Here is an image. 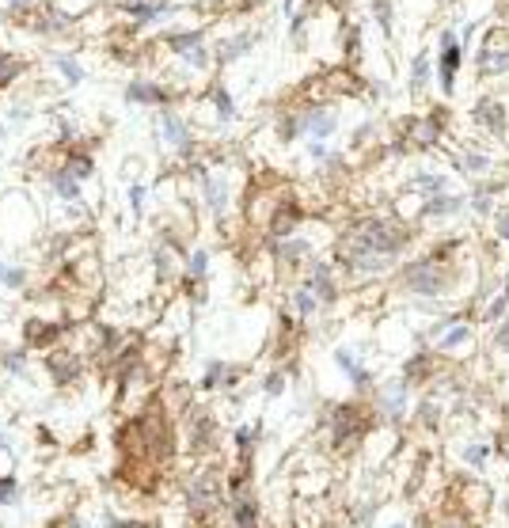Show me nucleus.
<instances>
[{"label":"nucleus","mask_w":509,"mask_h":528,"mask_svg":"<svg viewBox=\"0 0 509 528\" xmlns=\"http://www.w3.org/2000/svg\"><path fill=\"white\" fill-rule=\"evenodd\" d=\"M46 182H49V190H54L61 201H80V187H84V182H76L65 168H49Z\"/></svg>","instance_id":"28"},{"label":"nucleus","mask_w":509,"mask_h":528,"mask_svg":"<svg viewBox=\"0 0 509 528\" xmlns=\"http://www.w3.org/2000/svg\"><path fill=\"white\" fill-rule=\"evenodd\" d=\"M460 209H464V198L460 194H433L422 206V217H456Z\"/></svg>","instance_id":"31"},{"label":"nucleus","mask_w":509,"mask_h":528,"mask_svg":"<svg viewBox=\"0 0 509 528\" xmlns=\"http://www.w3.org/2000/svg\"><path fill=\"white\" fill-rule=\"evenodd\" d=\"M281 8H285V16H293V8H297V0H281Z\"/></svg>","instance_id":"56"},{"label":"nucleus","mask_w":509,"mask_h":528,"mask_svg":"<svg viewBox=\"0 0 509 528\" xmlns=\"http://www.w3.org/2000/svg\"><path fill=\"white\" fill-rule=\"evenodd\" d=\"M182 502H187V517L201 528H209L221 513H228V486L221 471H198L190 475L187 486H182Z\"/></svg>","instance_id":"2"},{"label":"nucleus","mask_w":509,"mask_h":528,"mask_svg":"<svg viewBox=\"0 0 509 528\" xmlns=\"http://www.w3.org/2000/svg\"><path fill=\"white\" fill-rule=\"evenodd\" d=\"M437 137H441V110H433V115H426V118H414V126H411V141H414V145H419V148H433Z\"/></svg>","instance_id":"26"},{"label":"nucleus","mask_w":509,"mask_h":528,"mask_svg":"<svg viewBox=\"0 0 509 528\" xmlns=\"http://www.w3.org/2000/svg\"><path fill=\"white\" fill-rule=\"evenodd\" d=\"M46 528H84V521H80L76 513H61V517H54Z\"/></svg>","instance_id":"49"},{"label":"nucleus","mask_w":509,"mask_h":528,"mask_svg":"<svg viewBox=\"0 0 509 528\" xmlns=\"http://www.w3.org/2000/svg\"><path fill=\"white\" fill-rule=\"evenodd\" d=\"M323 426H327V438L331 449L339 456H350L361 449L365 433L373 430V411L358 399H346V403H331L327 414H323Z\"/></svg>","instance_id":"3"},{"label":"nucleus","mask_w":509,"mask_h":528,"mask_svg":"<svg viewBox=\"0 0 509 528\" xmlns=\"http://www.w3.org/2000/svg\"><path fill=\"white\" fill-rule=\"evenodd\" d=\"M494 342H498L502 350H509V319L502 323V327H498V339H494Z\"/></svg>","instance_id":"54"},{"label":"nucleus","mask_w":509,"mask_h":528,"mask_svg":"<svg viewBox=\"0 0 509 528\" xmlns=\"http://www.w3.org/2000/svg\"><path fill=\"white\" fill-rule=\"evenodd\" d=\"M392 528H406V524H392Z\"/></svg>","instance_id":"59"},{"label":"nucleus","mask_w":509,"mask_h":528,"mask_svg":"<svg viewBox=\"0 0 509 528\" xmlns=\"http://www.w3.org/2000/svg\"><path fill=\"white\" fill-rule=\"evenodd\" d=\"M240 365H228V361H221V358H213L206 365V372H201V384L198 388L201 392H221V388H232V384L240 380Z\"/></svg>","instance_id":"19"},{"label":"nucleus","mask_w":509,"mask_h":528,"mask_svg":"<svg viewBox=\"0 0 509 528\" xmlns=\"http://www.w3.org/2000/svg\"><path fill=\"white\" fill-rule=\"evenodd\" d=\"M270 251H274V259H278L281 266H300V262L312 255V243L304 236H285V240H274Z\"/></svg>","instance_id":"21"},{"label":"nucleus","mask_w":509,"mask_h":528,"mask_svg":"<svg viewBox=\"0 0 509 528\" xmlns=\"http://www.w3.org/2000/svg\"><path fill=\"white\" fill-rule=\"evenodd\" d=\"M278 137L285 141V145H293V141L300 137V110H285V115H278Z\"/></svg>","instance_id":"38"},{"label":"nucleus","mask_w":509,"mask_h":528,"mask_svg":"<svg viewBox=\"0 0 509 528\" xmlns=\"http://www.w3.org/2000/svg\"><path fill=\"white\" fill-rule=\"evenodd\" d=\"M293 312H297V319L304 323L308 316H315V312H320V300H315V293L312 289H293Z\"/></svg>","instance_id":"37"},{"label":"nucleus","mask_w":509,"mask_h":528,"mask_svg":"<svg viewBox=\"0 0 509 528\" xmlns=\"http://www.w3.org/2000/svg\"><path fill=\"white\" fill-rule=\"evenodd\" d=\"M255 42H259V30H240V35H232V38H225V42L217 46L213 61H217V65H232V61H240L243 54H251Z\"/></svg>","instance_id":"22"},{"label":"nucleus","mask_w":509,"mask_h":528,"mask_svg":"<svg viewBox=\"0 0 509 528\" xmlns=\"http://www.w3.org/2000/svg\"><path fill=\"white\" fill-rule=\"evenodd\" d=\"M42 365H46L49 380H54V388H73V384H80L84 372H88V358L76 353V350H69V346H54L42 358Z\"/></svg>","instance_id":"5"},{"label":"nucleus","mask_w":509,"mask_h":528,"mask_svg":"<svg viewBox=\"0 0 509 528\" xmlns=\"http://www.w3.org/2000/svg\"><path fill=\"white\" fill-rule=\"evenodd\" d=\"M430 73H433V65H430V54H414V61H411V88L419 91V88H426L430 84Z\"/></svg>","instance_id":"39"},{"label":"nucleus","mask_w":509,"mask_h":528,"mask_svg":"<svg viewBox=\"0 0 509 528\" xmlns=\"http://www.w3.org/2000/svg\"><path fill=\"white\" fill-rule=\"evenodd\" d=\"M308 156H312V160H320V164H323V160H327V156H331V148H327V141H308Z\"/></svg>","instance_id":"51"},{"label":"nucleus","mask_w":509,"mask_h":528,"mask_svg":"<svg viewBox=\"0 0 509 528\" xmlns=\"http://www.w3.org/2000/svg\"><path fill=\"white\" fill-rule=\"evenodd\" d=\"M179 262H187L179 255L175 247H171V243H164L160 240L156 247H152V266H156V281H171L179 274Z\"/></svg>","instance_id":"24"},{"label":"nucleus","mask_w":509,"mask_h":528,"mask_svg":"<svg viewBox=\"0 0 509 528\" xmlns=\"http://www.w3.org/2000/svg\"><path fill=\"white\" fill-rule=\"evenodd\" d=\"M4 134H8V122H4V118H0V141H4Z\"/></svg>","instance_id":"57"},{"label":"nucleus","mask_w":509,"mask_h":528,"mask_svg":"<svg viewBox=\"0 0 509 528\" xmlns=\"http://www.w3.org/2000/svg\"><path fill=\"white\" fill-rule=\"evenodd\" d=\"M0 369L16 380H27L30 377V350L19 346V350H0Z\"/></svg>","instance_id":"29"},{"label":"nucleus","mask_w":509,"mask_h":528,"mask_svg":"<svg viewBox=\"0 0 509 528\" xmlns=\"http://www.w3.org/2000/svg\"><path fill=\"white\" fill-rule=\"evenodd\" d=\"M300 221H304V209L297 206V201H293V198L278 201V206H274V213H270V221H267V236H270V243L293 236Z\"/></svg>","instance_id":"16"},{"label":"nucleus","mask_w":509,"mask_h":528,"mask_svg":"<svg viewBox=\"0 0 509 528\" xmlns=\"http://www.w3.org/2000/svg\"><path fill=\"white\" fill-rule=\"evenodd\" d=\"M445 182L449 175H437V171H422V175H414V190H422V194H445Z\"/></svg>","instance_id":"40"},{"label":"nucleus","mask_w":509,"mask_h":528,"mask_svg":"<svg viewBox=\"0 0 509 528\" xmlns=\"http://www.w3.org/2000/svg\"><path fill=\"white\" fill-rule=\"evenodd\" d=\"M460 164H464L467 175H486V171H491V160H486L483 152H464Z\"/></svg>","instance_id":"42"},{"label":"nucleus","mask_w":509,"mask_h":528,"mask_svg":"<svg viewBox=\"0 0 509 528\" xmlns=\"http://www.w3.org/2000/svg\"><path fill=\"white\" fill-rule=\"evenodd\" d=\"M118 8L129 19H137V27H148V23H156V19H164L175 4H171V0H164V4H148V0H118Z\"/></svg>","instance_id":"23"},{"label":"nucleus","mask_w":509,"mask_h":528,"mask_svg":"<svg viewBox=\"0 0 509 528\" xmlns=\"http://www.w3.org/2000/svg\"><path fill=\"white\" fill-rule=\"evenodd\" d=\"M472 122H475L479 129H486V134L502 137V134H505V126H509L505 103H498V99H491V95L475 99V107H472Z\"/></svg>","instance_id":"18"},{"label":"nucleus","mask_w":509,"mask_h":528,"mask_svg":"<svg viewBox=\"0 0 509 528\" xmlns=\"http://www.w3.org/2000/svg\"><path fill=\"white\" fill-rule=\"evenodd\" d=\"M160 137H164V145L171 152H179L182 160L194 156V134H190V126L182 122V115H175L171 107L160 110Z\"/></svg>","instance_id":"10"},{"label":"nucleus","mask_w":509,"mask_h":528,"mask_svg":"<svg viewBox=\"0 0 509 528\" xmlns=\"http://www.w3.org/2000/svg\"><path fill=\"white\" fill-rule=\"evenodd\" d=\"M30 115H27V110L23 107H16V110H8V122H12V126H23V122H27Z\"/></svg>","instance_id":"53"},{"label":"nucleus","mask_w":509,"mask_h":528,"mask_svg":"<svg viewBox=\"0 0 509 528\" xmlns=\"http://www.w3.org/2000/svg\"><path fill=\"white\" fill-rule=\"evenodd\" d=\"M19 502V479L16 475H0V505H16Z\"/></svg>","instance_id":"44"},{"label":"nucleus","mask_w":509,"mask_h":528,"mask_svg":"<svg viewBox=\"0 0 509 528\" xmlns=\"http://www.w3.org/2000/svg\"><path fill=\"white\" fill-rule=\"evenodd\" d=\"M145 198H148V190L141 187V182H134V187H129V209H134V217L145 213Z\"/></svg>","instance_id":"47"},{"label":"nucleus","mask_w":509,"mask_h":528,"mask_svg":"<svg viewBox=\"0 0 509 528\" xmlns=\"http://www.w3.org/2000/svg\"><path fill=\"white\" fill-rule=\"evenodd\" d=\"M467 339H472V327L456 319L452 331H441V334H437V350H441V353H445V350H456V346H464Z\"/></svg>","instance_id":"36"},{"label":"nucleus","mask_w":509,"mask_h":528,"mask_svg":"<svg viewBox=\"0 0 509 528\" xmlns=\"http://www.w3.org/2000/svg\"><path fill=\"white\" fill-rule=\"evenodd\" d=\"M475 61H479V73H483V76L509 73V49H483Z\"/></svg>","instance_id":"34"},{"label":"nucleus","mask_w":509,"mask_h":528,"mask_svg":"<svg viewBox=\"0 0 509 528\" xmlns=\"http://www.w3.org/2000/svg\"><path fill=\"white\" fill-rule=\"evenodd\" d=\"M334 365H339V369L346 372V380H350L358 392H369V388H373V372L365 369V365H361V358H358L353 350L339 346V350H334Z\"/></svg>","instance_id":"20"},{"label":"nucleus","mask_w":509,"mask_h":528,"mask_svg":"<svg viewBox=\"0 0 509 528\" xmlns=\"http://www.w3.org/2000/svg\"><path fill=\"white\" fill-rule=\"evenodd\" d=\"M201 42H206V30H201V27H190V30H171V35H164V46H168L175 57H187L190 49H198Z\"/></svg>","instance_id":"27"},{"label":"nucleus","mask_w":509,"mask_h":528,"mask_svg":"<svg viewBox=\"0 0 509 528\" xmlns=\"http://www.w3.org/2000/svg\"><path fill=\"white\" fill-rule=\"evenodd\" d=\"M209 103H213V110H217L221 122H232V118H236V99L228 95L225 84H209Z\"/></svg>","instance_id":"33"},{"label":"nucleus","mask_w":509,"mask_h":528,"mask_svg":"<svg viewBox=\"0 0 509 528\" xmlns=\"http://www.w3.org/2000/svg\"><path fill=\"white\" fill-rule=\"evenodd\" d=\"M304 23H308V12H293L289 16V35L300 42V35H304Z\"/></svg>","instance_id":"50"},{"label":"nucleus","mask_w":509,"mask_h":528,"mask_svg":"<svg viewBox=\"0 0 509 528\" xmlns=\"http://www.w3.org/2000/svg\"><path fill=\"white\" fill-rule=\"evenodd\" d=\"M406 399H411V384L406 380H392L376 392V414L384 422H403L406 418Z\"/></svg>","instance_id":"13"},{"label":"nucleus","mask_w":509,"mask_h":528,"mask_svg":"<svg viewBox=\"0 0 509 528\" xmlns=\"http://www.w3.org/2000/svg\"><path fill=\"white\" fill-rule=\"evenodd\" d=\"M30 69V61L23 54H16V49H0V91L12 88L16 80H23Z\"/></svg>","instance_id":"25"},{"label":"nucleus","mask_w":509,"mask_h":528,"mask_svg":"<svg viewBox=\"0 0 509 528\" xmlns=\"http://www.w3.org/2000/svg\"><path fill=\"white\" fill-rule=\"evenodd\" d=\"M0 286H4V289H12V293L27 289V286H30L27 266H12V262H4V259H0Z\"/></svg>","instance_id":"35"},{"label":"nucleus","mask_w":509,"mask_h":528,"mask_svg":"<svg viewBox=\"0 0 509 528\" xmlns=\"http://www.w3.org/2000/svg\"><path fill=\"white\" fill-rule=\"evenodd\" d=\"M411 247V228L392 217H358L334 243V259L353 278L384 274L403 251Z\"/></svg>","instance_id":"1"},{"label":"nucleus","mask_w":509,"mask_h":528,"mask_svg":"<svg viewBox=\"0 0 509 528\" xmlns=\"http://www.w3.org/2000/svg\"><path fill=\"white\" fill-rule=\"evenodd\" d=\"M498 236L509 240V206H505L502 213H498Z\"/></svg>","instance_id":"52"},{"label":"nucleus","mask_w":509,"mask_h":528,"mask_svg":"<svg viewBox=\"0 0 509 528\" xmlns=\"http://www.w3.org/2000/svg\"><path fill=\"white\" fill-rule=\"evenodd\" d=\"M65 334H69V323L30 316V319L23 323V346H27V350H38V353H49L54 346H61V342H65Z\"/></svg>","instance_id":"8"},{"label":"nucleus","mask_w":509,"mask_h":528,"mask_svg":"<svg viewBox=\"0 0 509 528\" xmlns=\"http://www.w3.org/2000/svg\"><path fill=\"white\" fill-rule=\"evenodd\" d=\"M23 27L35 30L38 38H61V35H69V30H73V16H69V12H57L49 0H42V4H38L35 12L23 19Z\"/></svg>","instance_id":"9"},{"label":"nucleus","mask_w":509,"mask_h":528,"mask_svg":"<svg viewBox=\"0 0 509 528\" xmlns=\"http://www.w3.org/2000/svg\"><path fill=\"white\" fill-rule=\"evenodd\" d=\"M0 452H12V438L8 433H0Z\"/></svg>","instance_id":"55"},{"label":"nucleus","mask_w":509,"mask_h":528,"mask_svg":"<svg viewBox=\"0 0 509 528\" xmlns=\"http://www.w3.org/2000/svg\"><path fill=\"white\" fill-rule=\"evenodd\" d=\"M182 433H187V449L194 456H209L217 452V418L209 411H198V407H187V418H182Z\"/></svg>","instance_id":"6"},{"label":"nucleus","mask_w":509,"mask_h":528,"mask_svg":"<svg viewBox=\"0 0 509 528\" xmlns=\"http://www.w3.org/2000/svg\"><path fill=\"white\" fill-rule=\"evenodd\" d=\"M334 129H339V115H334V107L312 103V107L300 110V137H308V141H327Z\"/></svg>","instance_id":"12"},{"label":"nucleus","mask_w":509,"mask_h":528,"mask_svg":"<svg viewBox=\"0 0 509 528\" xmlns=\"http://www.w3.org/2000/svg\"><path fill=\"white\" fill-rule=\"evenodd\" d=\"M433 369H437V361H433V353H414L411 361L403 365V380L406 384H422V380H430L433 377Z\"/></svg>","instance_id":"30"},{"label":"nucleus","mask_w":509,"mask_h":528,"mask_svg":"<svg viewBox=\"0 0 509 528\" xmlns=\"http://www.w3.org/2000/svg\"><path fill=\"white\" fill-rule=\"evenodd\" d=\"M304 289L315 293L320 308H331V304L339 300V286H334V266L331 262H312L308 274H304Z\"/></svg>","instance_id":"14"},{"label":"nucleus","mask_w":509,"mask_h":528,"mask_svg":"<svg viewBox=\"0 0 509 528\" xmlns=\"http://www.w3.org/2000/svg\"><path fill=\"white\" fill-rule=\"evenodd\" d=\"M148 4H164V0H148Z\"/></svg>","instance_id":"58"},{"label":"nucleus","mask_w":509,"mask_h":528,"mask_svg":"<svg viewBox=\"0 0 509 528\" xmlns=\"http://www.w3.org/2000/svg\"><path fill=\"white\" fill-rule=\"evenodd\" d=\"M198 187H201V201H206V209L213 213V221H225V213H228V182H225V175H213V171L198 168Z\"/></svg>","instance_id":"15"},{"label":"nucleus","mask_w":509,"mask_h":528,"mask_svg":"<svg viewBox=\"0 0 509 528\" xmlns=\"http://www.w3.org/2000/svg\"><path fill=\"white\" fill-rule=\"evenodd\" d=\"M472 206H475V213H491L494 209V187H479V190H475Z\"/></svg>","instance_id":"46"},{"label":"nucleus","mask_w":509,"mask_h":528,"mask_svg":"<svg viewBox=\"0 0 509 528\" xmlns=\"http://www.w3.org/2000/svg\"><path fill=\"white\" fill-rule=\"evenodd\" d=\"M449 262H445V255L437 251V255L430 259H419L411 262V266L403 270V286L414 293V297H441L445 289H449Z\"/></svg>","instance_id":"4"},{"label":"nucleus","mask_w":509,"mask_h":528,"mask_svg":"<svg viewBox=\"0 0 509 528\" xmlns=\"http://www.w3.org/2000/svg\"><path fill=\"white\" fill-rule=\"evenodd\" d=\"M103 528H160V521H145V517H118V513H103Z\"/></svg>","instance_id":"41"},{"label":"nucleus","mask_w":509,"mask_h":528,"mask_svg":"<svg viewBox=\"0 0 509 528\" xmlns=\"http://www.w3.org/2000/svg\"><path fill=\"white\" fill-rule=\"evenodd\" d=\"M460 65H464V46H460V38H456V30L445 27L441 35H437V80H441L445 95L456 91V73H460Z\"/></svg>","instance_id":"7"},{"label":"nucleus","mask_w":509,"mask_h":528,"mask_svg":"<svg viewBox=\"0 0 509 528\" xmlns=\"http://www.w3.org/2000/svg\"><path fill=\"white\" fill-rule=\"evenodd\" d=\"M464 460L475 464V468H483V464H486V445H467V449H464Z\"/></svg>","instance_id":"48"},{"label":"nucleus","mask_w":509,"mask_h":528,"mask_svg":"<svg viewBox=\"0 0 509 528\" xmlns=\"http://www.w3.org/2000/svg\"><path fill=\"white\" fill-rule=\"evenodd\" d=\"M289 372H293L289 365H281V369H274L270 377L262 380V392H267V395H281V392H285V380H289Z\"/></svg>","instance_id":"43"},{"label":"nucleus","mask_w":509,"mask_h":528,"mask_svg":"<svg viewBox=\"0 0 509 528\" xmlns=\"http://www.w3.org/2000/svg\"><path fill=\"white\" fill-rule=\"evenodd\" d=\"M228 521H232V528H262V510L255 502L251 486L228 494Z\"/></svg>","instance_id":"17"},{"label":"nucleus","mask_w":509,"mask_h":528,"mask_svg":"<svg viewBox=\"0 0 509 528\" xmlns=\"http://www.w3.org/2000/svg\"><path fill=\"white\" fill-rule=\"evenodd\" d=\"M373 4V16H376V23H380L384 35H392V0H369Z\"/></svg>","instance_id":"45"},{"label":"nucleus","mask_w":509,"mask_h":528,"mask_svg":"<svg viewBox=\"0 0 509 528\" xmlns=\"http://www.w3.org/2000/svg\"><path fill=\"white\" fill-rule=\"evenodd\" d=\"M122 99L126 103H134V107H156V110H164L175 103V91L164 88L160 80H129L126 91H122Z\"/></svg>","instance_id":"11"},{"label":"nucleus","mask_w":509,"mask_h":528,"mask_svg":"<svg viewBox=\"0 0 509 528\" xmlns=\"http://www.w3.org/2000/svg\"><path fill=\"white\" fill-rule=\"evenodd\" d=\"M54 65H57V73H61V80H65L69 88L84 84V65L76 61V54H54Z\"/></svg>","instance_id":"32"}]
</instances>
